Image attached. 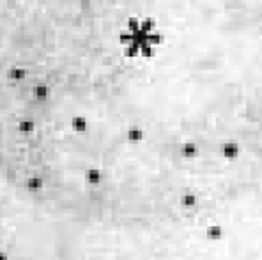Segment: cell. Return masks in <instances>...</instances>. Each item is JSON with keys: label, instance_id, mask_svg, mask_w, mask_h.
Instances as JSON below:
<instances>
[{"label": "cell", "instance_id": "6da1fadb", "mask_svg": "<svg viewBox=\"0 0 262 260\" xmlns=\"http://www.w3.org/2000/svg\"><path fill=\"white\" fill-rule=\"evenodd\" d=\"M120 52H122V50H120ZM115 53H119V52H115ZM112 55H113V53H112ZM106 57H108V55H106ZM103 59H105V57H103ZM103 59H101V61H103ZM101 61H97L96 64H94L92 68L89 69V73H87L85 78H83V80H85V82H83V85H82V91H83V92H82V96H83V98H80V99H82V105L85 106L87 117H89V112H87V85H89V76H90V73L94 71V68H96V66L99 64V62H101ZM89 122H90V119H89ZM85 136H87V138H85L87 149H89V151H90V154H92L94 158L101 159V161H108L110 158H113V156H115V154H119V151H120V149H122V147L117 149L115 152H108V151H105V149H103L101 145H97V142H96V140H94L92 131H90V126H89V131L85 133ZM124 145H126V143H124Z\"/></svg>", "mask_w": 262, "mask_h": 260}, {"label": "cell", "instance_id": "7a4b0ae2", "mask_svg": "<svg viewBox=\"0 0 262 260\" xmlns=\"http://www.w3.org/2000/svg\"><path fill=\"white\" fill-rule=\"evenodd\" d=\"M241 151H243L241 143L234 138L223 140V142H220V145H218V154H220V158H223L225 161H236L241 156Z\"/></svg>", "mask_w": 262, "mask_h": 260}, {"label": "cell", "instance_id": "3957f363", "mask_svg": "<svg viewBox=\"0 0 262 260\" xmlns=\"http://www.w3.org/2000/svg\"><path fill=\"white\" fill-rule=\"evenodd\" d=\"M179 152H181V156H183L184 159L191 161V159H197L200 156V145L195 142V140L188 138V140H184V142H181Z\"/></svg>", "mask_w": 262, "mask_h": 260}, {"label": "cell", "instance_id": "277c9868", "mask_svg": "<svg viewBox=\"0 0 262 260\" xmlns=\"http://www.w3.org/2000/svg\"><path fill=\"white\" fill-rule=\"evenodd\" d=\"M177 202H179L181 209H188V211H190V209H195L200 204V198L193 189H184V191H181Z\"/></svg>", "mask_w": 262, "mask_h": 260}]
</instances>
